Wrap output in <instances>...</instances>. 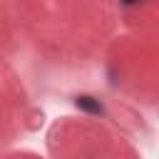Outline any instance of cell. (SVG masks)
I'll return each instance as SVG.
<instances>
[{"mask_svg":"<svg viewBox=\"0 0 159 159\" xmlns=\"http://www.w3.org/2000/svg\"><path fill=\"white\" fill-rule=\"evenodd\" d=\"M124 5H134V2H139V0H122Z\"/></svg>","mask_w":159,"mask_h":159,"instance_id":"7a4b0ae2","label":"cell"},{"mask_svg":"<svg viewBox=\"0 0 159 159\" xmlns=\"http://www.w3.org/2000/svg\"><path fill=\"white\" fill-rule=\"evenodd\" d=\"M75 104H77L80 109L89 112V114H102V112H104V107L99 104V99H94V97H89V94H82V97H77V99H75Z\"/></svg>","mask_w":159,"mask_h":159,"instance_id":"6da1fadb","label":"cell"}]
</instances>
